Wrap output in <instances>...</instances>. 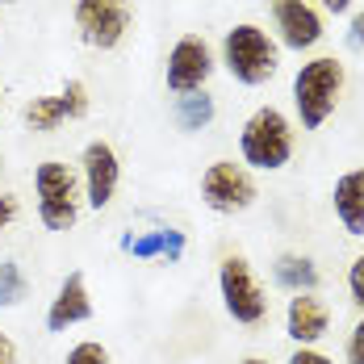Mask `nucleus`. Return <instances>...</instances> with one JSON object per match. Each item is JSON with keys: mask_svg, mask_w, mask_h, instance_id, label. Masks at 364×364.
I'll return each mask as SVG.
<instances>
[{"mask_svg": "<svg viewBox=\"0 0 364 364\" xmlns=\"http://www.w3.org/2000/svg\"><path fill=\"white\" fill-rule=\"evenodd\" d=\"M17 214H21V201H17L13 193H0V235L17 222Z\"/></svg>", "mask_w": 364, "mask_h": 364, "instance_id": "412c9836", "label": "nucleus"}, {"mask_svg": "<svg viewBox=\"0 0 364 364\" xmlns=\"http://www.w3.org/2000/svg\"><path fill=\"white\" fill-rule=\"evenodd\" d=\"M88 318H92V297H88L84 272L75 268V272H68V277L59 281V289H55L50 306H46V331H50V335H63L68 327H80V323H88Z\"/></svg>", "mask_w": 364, "mask_h": 364, "instance_id": "9b49d317", "label": "nucleus"}, {"mask_svg": "<svg viewBox=\"0 0 364 364\" xmlns=\"http://www.w3.org/2000/svg\"><path fill=\"white\" fill-rule=\"evenodd\" d=\"M218 293H222V310L243 323V327H255L268 318V293L255 281L247 255H226L218 264Z\"/></svg>", "mask_w": 364, "mask_h": 364, "instance_id": "423d86ee", "label": "nucleus"}, {"mask_svg": "<svg viewBox=\"0 0 364 364\" xmlns=\"http://www.w3.org/2000/svg\"><path fill=\"white\" fill-rule=\"evenodd\" d=\"M272 277H277L281 289H289V293H314L318 289V264H314L310 255H297V252L277 255Z\"/></svg>", "mask_w": 364, "mask_h": 364, "instance_id": "2eb2a0df", "label": "nucleus"}, {"mask_svg": "<svg viewBox=\"0 0 364 364\" xmlns=\"http://www.w3.org/2000/svg\"><path fill=\"white\" fill-rule=\"evenodd\" d=\"M30 297V281H26V272H21V264L17 259H0V310H13V306H21Z\"/></svg>", "mask_w": 364, "mask_h": 364, "instance_id": "f3484780", "label": "nucleus"}, {"mask_svg": "<svg viewBox=\"0 0 364 364\" xmlns=\"http://www.w3.org/2000/svg\"><path fill=\"white\" fill-rule=\"evenodd\" d=\"M0 364H17V343L0 331Z\"/></svg>", "mask_w": 364, "mask_h": 364, "instance_id": "5701e85b", "label": "nucleus"}, {"mask_svg": "<svg viewBox=\"0 0 364 364\" xmlns=\"http://www.w3.org/2000/svg\"><path fill=\"white\" fill-rule=\"evenodd\" d=\"M348 72L335 55H314L306 59L297 75H293V113L301 122V130H323L331 122V113L339 109Z\"/></svg>", "mask_w": 364, "mask_h": 364, "instance_id": "f257e3e1", "label": "nucleus"}, {"mask_svg": "<svg viewBox=\"0 0 364 364\" xmlns=\"http://www.w3.org/2000/svg\"><path fill=\"white\" fill-rule=\"evenodd\" d=\"M289 364H335L327 352H318V348H293Z\"/></svg>", "mask_w": 364, "mask_h": 364, "instance_id": "4be33fe9", "label": "nucleus"}, {"mask_svg": "<svg viewBox=\"0 0 364 364\" xmlns=\"http://www.w3.org/2000/svg\"><path fill=\"white\" fill-rule=\"evenodd\" d=\"M222 68L243 88H264L281 72V46L255 21H239L222 34Z\"/></svg>", "mask_w": 364, "mask_h": 364, "instance_id": "f03ea898", "label": "nucleus"}, {"mask_svg": "<svg viewBox=\"0 0 364 364\" xmlns=\"http://www.w3.org/2000/svg\"><path fill=\"white\" fill-rule=\"evenodd\" d=\"M343 360H348V364H364V314H360V323L352 327V335H348V348H343Z\"/></svg>", "mask_w": 364, "mask_h": 364, "instance_id": "aec40b11", "label": "nucleus"}, {"mask_svg": "<svg viewBox=\"0 0 364 364\" xmlns=\"http://www.w3.org/2000/svg\"><path fill=\"white\" fill-rule=\"evenodd\" d=\"M293 159V122L277 105H259L239 130V164L252 172H281Z\"/></svg>", "mask_w": 364, "mask_h": 364, "instance_id": "7ed1b4c3", "label": "nucleus"}, {"mask_svg": "<svg viewBox=\"0 0 364 364\" xmlns=\"http://www.w3.org/2000/svg\"><path fill=\"white\" fill-rule=\"evenodd\" d=\"M331 205H335L339 226H343L352 239H364V168H352V172H343V176L335 181Z\"/></svg>", "mask_w": 364, "mask_h": 364, "instance_id": "ddd939ff", "label": "nucleus"}, {"mask_svg": "<svg viewBox=\"0 0 364 364\" xmlns=\"http://www.w3.org/2000/svg\"><path fill=\"white\" fill-rule=\"evenodd\" d=\"M218 68L210 42L201 34H181L168 50V68H164V84L172 97H188V92H205L210 75Z\"/></svg>", "mask_w": 364, "mask_h": 364, "instance_id": "6e6552de", "label": "nucleus"}, {"mask_svg": "<svg viewBox=\"0 0 364 364\" xmlns=\"http://www.w3.org/2000/svg\"><path fill=\"white\" fill-rule=\"evenodd\" d=\"M348 293H352V306L364 314V252L352 259V268H348Z\"/></svg>", "mask_w": 364, "mask_h": 364, "instance_id": "6ab92c4d", "label": "nucleus"}, {"mask_svg": "<svg viewBox=\"0 0 364 364\" xmlns=\"http://www.w3.org/2000/svg\"><path fill=\"white\" fill-rule=\"evenodd\" d=\"M0 4H13V0H0Z\"/></svg>", "mask_w": 364, "mask_h": 364, "instance_id": "cd10ccee", "label": "nucleus"}, {"mask_svg": "<svg viewBox=\"0 0 364 364\" xmlns=\"http://www.w3.org/2000/svg\"><path fill=\"white\" fill-rule=\"evenodd\" d=\"M272 13V30H277V46H285L293 55L314 50L323 42V13L310 0H268Z\"/></svg>", "mask_w": 364, "mask_h": 364, "instance_id": "9d476101", "label": "nucleus"}, {"mask_svg": "<svg viewBox=\"0 0 364 364\" xmlns=\"http://www.w3.org/2000/svg\"><path fill=\"white\" fill-rule=\"evenodd\" d=\"M348 42H352V46H364V9L356 13V17H352V30H348Z\"/></svg>", "mask_w": 364, "mask_h": 364, "instance_id": "b1692460", "label": "nucleus"}, {"mask_svg": "<svg viewBox=\"0 0 364 364\" xmlns=\"http://www.w3.org/2000/svg\"><path fill=\"white\" fill-rule=\"evenodd\" d=\"M63 364H113L109 360V348L97 343V339H80L72 352L63 356Z\"/></svg>", "mask_w": 364, "mask_h": 364, "instance_id": "a211bd4d", "label": "nucleus"}, {"mask_svg": "<svg viewBox=\"0 0 364 364\" xmlns=\"http://www.w3.org/2000/svg\"><path fill=\"white\" fill-rule=\"evenodd\" d=\"M21 122H26L34 134H55V130H63L75 117H72V109H68V101H63V92H55V97H34V101H26Z\"/></svg>", "mask_w": 364, "mask_h": 364, "instance_id": "4468645a", "label": "nucleus"}, {"mask_svg": "<svg viewBox=\"0 0 364 364\" xmlns=\"http://www.w3.org/2000/svg\"><path fill=\"white\" fill-rule=\"evenodd\" d=\"M255 197H259V184H255L252 168H243L235 159H214L201 172V201L214 214H226V218L247 214L255 205Z\"/></svg>", "mask_w": 364, "mask_h": 364, "instance_id": "0eeeda50", "label": "nucleus"}, {"mask_svg": "<svg viewBox=\"0 0 364 364\" xmlns=\"http://www.w3.org/2000/svg\"><path fill=\"white\" fill-rule=\"evenodd\" d=\"M243 364H268V360H264V356H247Z\"/></svg>", "mask_w": 364, "mask_h": 364, "instance_id": "a878e982", "label": "nucleus"}, {"mask_svg": "<svg viewBox=\"0 0 364 364\" xmlns=\"http://www.w3.org/2000/svg\"><path fill=\"white\" fill-rule=\"evenodd\" d=\"M75 34L92 50H117L134 30V4L130 0H75L72 4Z\"/></svg>", "mask_w": 364, "mask_h": 364, "instance_id": "39448f33", "label": "nucleus"}, {"mask_svg": "<svg viewBox=\"0 0 364 364\" xmlns=\"http://www.w3.org/2000/svg\"><path fill=\"white\" fill-rule=\"evenodd\" d=\"M331 331V306L318 293H293L285 306V335L297 348H314Z\"/></svg>", "mask_w": 364, "mask_h": 364, "instance_id": "f8f14e48", "label": "nucleus"}, {"mask_svg": "<svg viewBox=\"0 0 364 364\" xmlns=\"http://www.w3.org/2000/svg\"><path fill=\"white\" fill-rule=\"evenodd\" d=\"M117 184H122V159L113 143L105 139H92L80 151V188H84V205L88 210H109L113 197H117Z\"/></svg>", "mask_w": 364, "mask_h": 364, "instance_id": "1a4fd4ad", "label": "nucleus"}, {"mask_svg": "<svg viewBox=\"0 0 364 364\" xmlns=\"http://www.w3.org/2000/svg\"><path fill=\"white\" fill-rule=\"evenodd\" d=\"M34 197H38V222L46 230L63 235L80 222V205H84L80 172H72L63 159H42L34 168Z\"/></svg>", "mask_w": 364, "mask_h": 364, "instance_id": "20e7f679", "label": "nucleus"}, {"mask_svg": "<svg viewBox=\"0 0 364 364\" xmlns=\"http://www.w3.org/2000/svg\"><path fill=\"white\" fill-rule=\"evenodd\" d=\"M0 172H4V155H0Z\"/></svg>", "mask_w": 364, "mask_h": 364, "instance_id": "bb28decb", "label": "nucleus"}, {"mask_svg": "<svg viewBox=\"0 0 364 364\" xmlns=\"http://www.w3.org/2000/svg\"><path fill=\"white\" fill-rule=\"evenodd\" d=\"M323 9L331 17H343V13H352V0H323Z\"/></svg>", "mask_w": 364, "mask_h": 364, "instance_id": "393cba45", "label": "nucleus"}, {"mask_svg": "<svg viewBox=\"0 0 364 364\" xmlns=\"http://www.w3.org/2000/svg\"><path fill=\"white\" fill-rule=\"evenodd\" d=\"M218 117V105L210 92H188V97H176V126L181 130H205L210 122Z\"/></svg>", "mask_w": 364, "mask_h": 364, "instance_id": "dca6fc26", "label": "nucleus"}]
</instances>
